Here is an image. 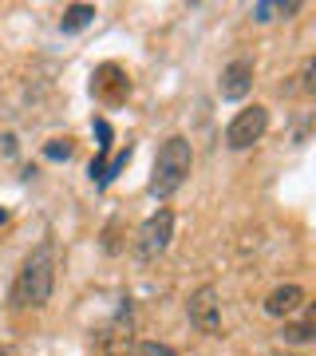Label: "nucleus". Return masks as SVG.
<instances>
[{
	"label": "nucleus",
	"instance_id": "12",
	"mask_svg": "<svg viewBox=\"0 0 316 356\" xmlns=\"http://www.w3.org/2000/svg\"><path fill=\"white\" fill-rule=\"evenodd\" d=\"M0 356H16V353H13V348H0Z\"/></svg>",
	"mask_w": 316,
	"mask_h": 356
},
{
	"label": "nucleus",
	"instance_id": "13",
	"mask_svg": "<svg viewBox=\"0 0 316 356\" xmlns=\"http://www.w3.org/2000/svg\"><path fill=\"white\" fill-rule=\"evenodd\" d=\"M4 218H8V214H4V210H0V226H4Z\"/></svg>",
	"mask_w": 316,
	"mask_h": 356
},
{
	"label": "nucleus",
	"instance_id": "9",
	"mask_svg": "<svg viewBox=\"0 0 316 356\" xmlns=\"http://www.w3.org/2000/svg\"><path fill=\"white\" fill-rule=\"evenodd\" d=\"M95 20V4H67L60 16V28L63 32H79V28H88Z\"/></svg>",
	"mask_w": 316,
	"mask_h": 356
},
{
	"label": "nucleus",
	"instance_id": "1",
	"mask_svg": "<svg viewBox=\"0 0 316 356\" xmlns=\"http://www.w3.org/2000/svg\"><path fill=\"white\" fill-rule=\"evenodd\" d=\"M51 289H56V250L44 242L24 257V266L16 273L13 305L16 309H44L51 301Z\"/></svg>",
	"mask_w": 316,
	"mask_h": 356
},
{
	"label": "nucleus",
	"instance_id": "10",
	"mask_svg": "<svg viewBox=\"0 0 316 356\" xmlns=\"http://www.w3.org/2000/svg\"><path fill=\"white\" fill-rule=\"evenodd\" d=\"M72 151H76V143L72 139H51L48 147H44V159H51V163H67Z\"/></svg>",
	"mask_w": 316,
	"mask_h": 356
},
{
	"label": "nucleus",
	"instance_id": "8",
	"mask_svg": "<svg viewBox=\"0 0 316 356\" xmlns=\"http://www.w3.org/2000/svg\"><path fill=\"white\" fill-rule=\"evenodd\" d=\"M313 337H316L313 313H308L304 321H285V325H281V341L285 344H313Z\"/></svg>",
	"mask_w": 316,
	"mask_h": 356
},
{
	"label": "nucleus",
	"instance_id": "3",
	"mask_svg": "<svg viewBox=\"0 0 316 356\" xmlns=\"http://www.w3.org/2000/svg\"><path fill=\"white\" fill-rule=\"evenodd\" d=\"M170 238H174V214L163 206V210H154V214L139 226V234H135V257H139V261H154L158 254H166Z\"/></svg>",
	"mask_w": 316,
	"mask_h": 356
},
{
	"label": "nucleus",
	"instance_id": "5",
	"mask_svg": "<svg viewBox=\"0 0 316 356\" xmlns=\"http://www.w3.org/2000/svg\"><path fill=\"white\" fill-rule=\"evenodd\" d=\"M186 313H190V325L198 332H206V337H217L222 332V301H217L214 285H198V289L190 293Z\"/></svg>",
	"mask_w": 316,
	"mask_h": 356
},
{
	"label": "nucleus",
	"instance_id": "4",
	"mask_svg": "<svg viewBox=\"0 0 316 356\" xmlns=\"http://www.w3.org/2000/svg\"><path fill=\"white\" fill-rule=\"evenodd\" d=\"M269 131V111L261 103H253V107H241L233 119H229L226 127V147L229 151H249L253 143H261Z\"/></svg>",
	"mask_w": 316,
	"mask_h": 356
},
{
	"label": "nucleus",
	"instance_id": "6",
	"mask_svg": "<svg viewBox=\"0 0 316 356\" xmlns=\"http://www.w3.org/2000/svg\"><path fill=\"white\" fill-rule=\"evenodd\" d=\"M253 60H233V64H226L222 67V79H217V91H222V99H245L249 95V88H253Z\"/></svg>",
	"mask_w": 316,
	"mask_h": 356
},
{
	"label": "nucleus",
	"instance_id": "11",
	"mask_svg": "<svg viewBox=\"0 0 316 356\" xmlns=\"http://www.w3.org/2000/svg\"><path fill=\"white\" fill-rule=\"evenodd\" d=\"M131 356H178V353L163 341H139V344H131Z\"/></svg>",
	"mask_w": 316,
	"mask_h": 356
},
{
	"label": "nucleus",
	"instance_id": "7",
	"mask_svg": "<svg viewBox=\"0 0 316 356\" xmlns=\"http://www.w3.org/2000/svg\"><path fill=\"white\" fill-rule=\"evenodd\" d=\"M304 301H308V297H304V289L289 281V285H277V289L269 293L261 305H265L269 317H281V321H285V317H292V313H297V309H301Z\"/></svg>",
	"mask_w": 316,
	"mask_h": 356
},
{
	"label": "nucleus",
	"instance_id": "14",
	"mask_svg": "<svg viewBox=\"0 0 316 356\" xmlns=\"http://www.w3.org/2000/svg\"><path fill=\"white\" fill-rule=\"evenodd\" d=\"M273 356H292V353H273Z\"/></svg>",
	"mask_w": 316,
	"mask_h": 356
},
{
	"label": "nucleus",
	"instance_id": "2",
	"mask_svg": "<svg viewBox=\"0 0 316 356\" xmlns=\"http://www.w3.org/2000/svg\"><path fill=\"white\" fill-rule=\"evenodd\" d=\"M190 170H194V147L186 135H170L154 154V170H151V194L154 198H170L186 186Z\"/></svg>",
	"mask_w": 316,
	"mask_h": 356
}]
</instances>
